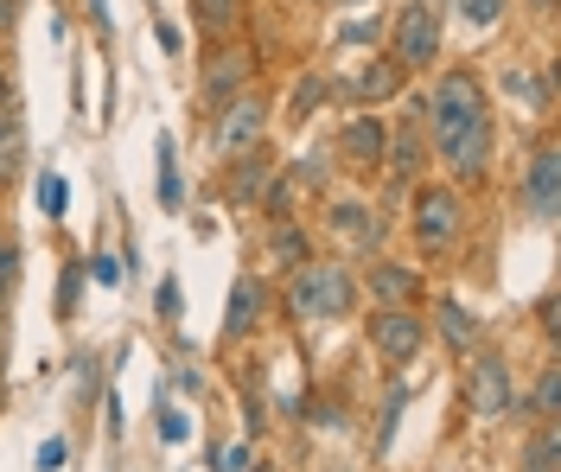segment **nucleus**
<instances>
[{
	"instance_id": "423d86ee",
	"label": "nucleus",
	"mask_w": 561,
	"mask_h": 472,
	"mask_svg": "<svg viewBox=\"0 0 561 472\" xmlns=\"http://www.w3.org/2000/svg\"><path fill=\"white\" fill-rule=\"evenodd\" d=\"M325 237L345 255H383L389 211L377 198H357V192H325Z\"/></svg>"
},
{
	"instance_id": "a19ab883",
	"label": "nucleus",
	"mask_w": 561,
	"mask_h": 472,
	"mask_svg": "<svg viewBox=\"0 0 561 472\" xmlns=\"http://www.w3.org/2000/svg\"><path fill=\"white\" fill-rule=\"evenodd\" d=\"M83 13H90V26H103L108 33V0H83Z\"/></svg>"
},
{
	"instance_id": "49530a36",
	"label": "nucleus",
	"mask_w": 561,
	"mask_h": 472,
	"mask_svg": "<svg viewBox=\"0 0 561 472\" xmlns=\"http://www.w3.org/2000/svg\"><path fill=\"white\" fill-rule=\"evenodd\" d=\"M249 472H275V467H268V460H255V467H249Z\"/></svg>"
},
{
	"instance_id": "dca6fc26",
	"label": "nucleus",
	"mask_w": 561,
	"mask_h": 472,
	"mask_svg": "<svg viewBox=\"0 0 561 472\" xmlns=\"http://www.w3.org/2000/svg\"><path fill=\"white\" fill-rule=\"evenodd\" d=\"M427 307H434V326H440V338H447V352H459V358H466V352H479V313H472V307H466V300H447V293H440V300H427Z\"/></svg>"
},
{
	"instance_id": "72a5a7b5",
	"label": "nucleus",
	"mask_w": 561,
	"mask_h": 472,
	"mask_svg": "<svg viewBox=\"0 0 561 472\" xmlns=\"http://www.w3.org/2000/svg\"><path fill=\"white\" fill-rule=\"evenodd\" d=\"M370 38H383V20H351L339 33V45H370Z\"/></svg>"
},
{
	"instance_id": "1a4fd4ad",
	"label": "nucleus",
	"mask_w": 561,
	"mask_h": 472,
	"mask_svg": "<svg viewBox=\"0 0 561 472\" xmlns=\"http://www.w3.org/2000/svg\"><path fill=\"white\" fill-rule=\"evenodd\" d=\"M383 141H389V122L377 110H351L332 135V166L345 173H377L383 166Z\"/></svg>"
},
{
	"instance_id": "f257e3e1",
	"label": "nucleus",
	"mask_w": 561,
	"mask_h": 472,
	"mask_svg": "<svg viewBox=\"0 0 561 472\" xmlns=\"http://www.w3.org/2000/svg\"><path fill=\"white\" fill-rule=\"evenodd\" d=\"M421 128H427V153L447 166V185H459V192L485 185L491 147H497V128H491V96H485V83L466 71V65L440 71V83L421 96Z\"/></svg>"
},
{
	"instance_id": "c03bdc74",
	"label": "nucleus",
	"mask_w": 561,
	"mask_h": 472,
	"mask_svg": "<svg viewBox=\"0 0 561 472\" xmlns=\"http://www.w3.org/2000/svg\"><path fill=\"white\" fill-rule=\"evenodd\" d=\"M0 103H13V83H7V71H0Z\"/></svg>"
},
{
	"instance_id": "0eeeda50",
	"label": "nucleus",
	"mask_w": 561,
	"mask_h": 472,
	"mask_svg": "<svg viewBox=\"0 0 561 472\" xmlns=\"http://www.w3.org/2000/svg\"><path fill=\"white\" fill-rule=\"evenodd\" d=\"M364 338L389 370H415V358L427 352V320H421V307H370Z\"/></svg>"
},
{
	"instance_id": "37998d69",
	"label": "nucleus",
	"mask_w": 561,
	"mask_h": 472,
	"mask_svg": "<svg viewBox=\"0 0 561 472\" xmlns=\"http://www.w3.org/2000/svg\"><path fill=\"white\" fill-rule=\"evenodd\" d=\"M529 13H556V0H524Z\"/></svg>"
},
{
	"instance_id": "9d476101",
	"label": "nucleus",
	"mask_w": 561,
	"mask_h": 472,
	"mask_svg": "<svg viewBox=\"0 0 561 472\" xmlns=\"http://www.w3.org/2000/svg\"><path fill=\"white\" fill-rule=\"evenodd\" d=\"M357 293H370V307H427V275L421 262H396V255H370Z\"/></svg>"
},
{
	"instance_id": "f3484780",
	"label": "nucleus",
	"mask_w": 561,
	"mask_h": 472,
	"mask_svg": "<svg viewBox=\"0 0 561 472\" xmlns=\"http://www.w3.org/2000/svg\"><path fill=\"white\" fill-rule=\"evenodd\" d=\"M517 415H529V422H556L561 415V364H556V352L542 358L536 383H529V396H517Z\"/></svg>"
},
{
	"instance_id": "f03ea898",
	"label": "nucleus",
	"mask_w": 561,
	"mask_h": 472,
	"mask_svg": "<svg viewBox=\"0 0 561 472\" xmlns=\"http://www.w3.org/2000/svg\"><path fill=\"white\" fill-rule=\"evenodd\" d=\"M351 307H357V275L339 255H307L280 281V313L294 326H332V320H351Z\"/></svg>"
},
{
	"instance_id": "b1692460",
	"label": "nucleus",
	"mask_w": 561,
	"mask_h": 472,
	"mask_svg": "<svg viewBox=\"0 0 561 472\" xmlns=\"http://www.w3.org/2000/svg\"><path fill=\"white\" fill-rule=\"evenodd\" d=\"M20 153H26V128H20V115H13V103H0V180H13Z\"/></svg>"
},
{
	"instance_id": "f8f14e48",
	"label": "nucleus",
	"mask_w": 561,
	"mask_h": 472,
	"mask_svg": "<svg viewBox=\"0 0 561 472\" xmlns=\"http://www.w3.org/2000/svg\"><path fill=\"white\" fill-rule=\"evenodd\" d=\"M275 166H280V153L268 141L262 147H249V153H237V160H224V205H237V211H255L262 205V192H268V180H275Z\"/></svg>"
},
{
	"instance_id": "4c0bfd02",
	"label": "nucleus",
	"mask_w": 561,
	"mask_h": 472,
	"mask_svg": "<svg viewBox=\"0 0 561 472\" xmlns=\"http://www.w3.org/2000/svg\"><path fill=\"white\" fill-rule=\"evenodd\" d=\"M160 320H179V275L160 281Z\"/></svg>"
},
{
	"instance_id": "a18cd8bd",
	"label": "nucleus",
	"mask_w": 561,
	"mask_h": 472,
	"mask_svg": "<svg viewBox=\"0 0 561 472\" xmlns=\"http://www.w3.org/2000/svg\"><path fill=\"white\" fill-rule=\"evenodd\" d=\"M339 7H351V13H357V7H370V0H339Z\"/></svg>"
},
{
	"instance_id": "f704fd0d",
	"label": "nucleus",
	"mask_w": 561,
	"mask_h": 472,
	"mask_svg": "<svg viewBox=\"0 0 561 472\" xmlns=\"http://www.w3.org/2000/svg\"><path fill=\"white\" fill-rule=\"evenodd\" d=\"M249 467H255L249 440H237V447H224V453H217V472H249Z\"/></svg>"
},
{
	"instance_id": "e433bc0d",
	"label": "nucleus",
	"mask_w": 561,
	"mask_h": 472,
	"mask_svg": "<svg viewBox=\"0 0 561 472\" xmlns=\"http://www.w3.org/2000/svg\"><path fill=\"white\" fill-rule=\"evenodd\" d=\"M243 422H249V435H262V428H268V408H262V396H255V390L243 396Z\"/></svg>"
},
{
	"instance_id": "473e14b6",
	"label": "nucleus",
	"mask_w": 561,
	"mask_h": 472,
	"mask_svg": "<svg viewBox=\"0 0 561 472\" xmlns=\"http://www.w3.org/2000/svg\"><path fill=\"white\" fill-rule=\"evenodd\" d=\"M13 275H20V243L13 230H0V288H13Z\"/></svg>"
},
{
	"instance_id": "4be33fe9",
	"label": "nucleus",
	"mask_w": 561,
	"mask_h": 472,
	"mask_svg": "<svg viewBox=\"0 0 561 472\" xmlns=\"http://www.w3.org/2000/svg\"><path fill=\"white\" fill-rule=\"evenodd\" d=\"M300 198H307V185L294 180L287 166H275V180H268V192H262V218H294Z\"/></svg>"
},
{
	"instance_id": "7c9ffc66",
	"label": "nucleus",
	"mask_w": 561,
	"mask_h": 472,
	"mask_svg": "<svg viewBox=\"0 0 561 472\" xmlns=\"http://www.w3.org/2000/svg\"><path fill=\"white\" fill-rule=\"evenodd\" d=\"M90 275H96L103 288H122V255H115V250H96V255H90Z\"/></svg>"
},
{
	"instance_id": "bb28decb",
	"label": "nucleus",
	"mask_w": 561,
	"mask_h": 472,
	"mask_svg": "<svg viewBox=\"0 0 561 472\" xmlns=\"http://www.w3.org/2000/svg\"><path fill=\"white\" fill-rule=\"evenodd\" d=\"M454 7H459V20H466V26H479V33H491V26L511 13V0H454Z\"/></svg>"
},
{
	"instance_id": "ea45409f",
	"label": "nucleus",
	"mask_w": 561,
	"mask_h": 472,
	"mask_svg": "<svg viewBox=\"0 0 561 472\" xmlns=\"http://www.w3.org/2000/svg\"><path fill=\"white\" fill-rule=\"evenodd\" d=\"M103 415H108V435H122V402H115V390L103 396Z\"/></svg>"
},
{
	"instance_id": "c756f323",
	"label": "nucleus",
	"mask_w": 561,
	"mask_h": 472,
	"mask_svg": "<svg viewBox=\"0 0 561 472\" xmlns=\"http://www.w3.org/2000/svg\"><path fill=\"white\" fill-rule=\"evenodd\" d=\"M33 467H38V472H65V467H70V440H65V435H51L45 447H38Z\"/></svg>"
},
{
	"instance_id": "09e8293b",
	"label": "nucleus",
	"mask_w": 561,
	"mask_h": 472,
	"mask_svg": "<svg viewBox=\"0 0 561 472\" xmlns=\"http://www.w3.org/2000/svg\"><path fill=\"white\" fill-rule=\"evenodd\" d=\"M0 293H7V288H0Z\"/></svg>"
},
{
	"instance_id": "6ab92c4d",
	"label": "nucleus",
	"mask_w": 561,
	"mask_h": 472,
	"mask_svg": "<svg viewBox=\"0 0 561 472\" xmlns=\"http://www.w3.org/2000/svg\"><path fill=\"white\" fill-rule=\"evenodd\" d=\"M325 96H332V83H325L319 71H300V77H294V90H287V122H294V128H307V122L325 110Z\"/></svg>"
},
{
	"instance_id": "aec40b11",
	"label": "nucleus",
	"mask_w": 561,
	"mask_h": 472,
	"mask_svg": "<svg viewBox=\"0 0 561 472\" xmlns=\"http://www.w3.org/2000/svg\"><path fill=\"white\" fill-rule=\"evenodd\" d=\"M192 26L205 38H230L243 26V0H192Z\"/></svg>"
},
{
	"instance_id": "412c9836",
	"label": "nucleus",
	"mask_w": 561,
	"mask_h": 472,
	"mask_svg": "<svg viewBox=\"0 0 561 472\" xmlns=\"http://www.w3.org/2000/svg\"><path fill=\"white\" fill-rule=\"evenodd\" d=\"M287 173L307 185V192H332V173H339V166H332V147H307V153H294Z\"/></svg>"
},
{
	"instance_id": "6e6552de",
	"label": "nucleus",
	"mask_w": 561,
	"mask_h": 472,
	"mask_svg": "<svg viewBox=\"0 0 561 472\" xmlns=\"http://www.w3.org/2000/svg\"><path fill=\"white\" fill-rule=\"evenodd\" d=\"M466 408L479 415V422H504L511 408H517V370H511V358L504 352H466Z\"/></svg>"
},
{
	"instance_id": "a211bd4d",
	"label": "nucleus",
	"mask_w": 561,
	"mask_h": 472,
	"mask_svg": "<svg viewBox=\"0 0 561 472\" xmlns=\"http://www.w3.org/2000/svg\"><path fill=\"white\" fill-rule=\"evenodd\" d=\"M262 243H268V255H275L280 268H300V262L313 255V237H307V223L300 218H268Z\"/></svg>"
},
{
	"instance_id": "5701e85b",
	"label": "nucleus",
	"mask_w": 561,
	"mask_h": 472,
	"mask_svg": "<svg viewBox=\"0 0 561 472\" xmlns=\"http://www.w3.org/2000/svg\"><path fill=\"white\" fill-rule=\"evenodd\" d=\"M160 160H153V185H160V211H179V198H185V185H179V160H173V141L160 135V147H153Z\"/></svg>"
},
{
	"instance_id": "20e7f679",
	"label": "nucleus",
	"mask_w": 561,
	"mask_h": 472,
	"mask_svg": "<svg viewBox=\"0 0 561 472\" xmlns=\"http://www.w3.org/2000/svg\"><path fill=\"white\" fill-rule=\"evenodd\" d=\"M440 26H447V0H402V7L383 20V38H389L383 58L402 77L440 65Z\"/></svg>"
},
{
	"instance_id": "7ed1b4c3",
	"label": "nucleus",
	"mask_w": 561,
	"mask_h": 472,
	"mask_svg": "<svg viewBox=\"0 0 561 472\" xmlns=\"http://www.w3.org/2000/svg\"><path fill=\"white\" fill-rule=\"evenodd\" d=\"M409 237H415L421 262H454L459 237H466V192L459 185H415L409 192Z\"/></svg>"
},
{
	"instance_id": "2f4dec72",
	"label": "nucleus",
	"mask_w": 561,
	"mask_h": 472,
	"mask_svg": "<svg viewBox=\"0 0 561 472\" xmlns=\"http://www.w3.org/2000/svg\"><path fill=\"white\" fill-rule=\"evenodd\" d=\"M153 428H160V440H185V435H192V422H185L179 408H167V402L153 408Z\"/></svg>"
},
{
	"instance_id": "ddd939ff",
	"label": "nucleus",
	"mask_w": 561,
	"mask_h": 472,
	"mask_svg": "<svg viewBox=\"0 0 561 472\" xmlns=\"http://www.w3.org/2000/svg\"><path fill=\"white\" fill-rule=\"evenodd\" d=\"M268 307H275V288L262 281V275H237L230 281V313H224V345H249L255 332H262V320H268Z\"/></svg>"
},
{
	"instance_id": "9b49d317",
	"label": "nucleus",
	"mask_w": 561,
	"mask_h": 472,
	"mask_svg": "<svg viewBox=\"0 0 561 472\" xmlns=\"http://www.w3.org/2000/svg\"><path fill=\"white\" fill-rule=\"evenodd\" d=\"M556 173H561V147H556V135H542L524 160V180H517V205L529 211V223H556V211H561Z\"/></svg>"
},
{
	"instance_id": "39448f33",
	"label": "nucleus",
	"mask_w": 561,
	"mask_h": 472,
	"mask_svg": "<svg viewBox=\"0 0 561 472\" xmlns=\"http://www.w3.org/2000/svg\"><path fill=\"white\" fill-rule=\"evenodd\" d=\"M210 160L224 166V160H237V153H249V147L268 141V122H275V110H268V96L262 90H237L224 110H210Z\"/></svg>"
},
{
	"instance_id": "58836bf2",
	"label": "nucleus",
	"mask_w": 561,
	"mask_h": 472,
	"mask_svg": "<svg viewBox=\"0 0 561 472\" xmlns=\"http://www.w3.org/2000/svg\"><path fill=\"white\" fill-rule=\"evenodd\" d=\"M153 38H160V51H179V45H185L179 26H173V20H160V13H153Z\"/></svg>"
},
{
	"instance_id": "c85d7f7f",
	"label": "nucleus",
	"mask_w": 561,
	"mask_h": 472,
	"mask_svg": "<svg viewBox=\"0 0 561 472\" xmlns=\"http://www.w3.org/2000/svg\"><path fill=\"white\" fill-rule=\"evenodd\" d=\"M77 300H83V262H65V281H58V320L77 313Z\"/></svg>"
},
{
	"instance_id": "de8ad7c7",
	"label": "nucleus",
	"mask_w": 561,
	"mask_h": 472,
	"mask_svg": "<svg viewBox=\"0 0 561 472\" xmlns=\"http://www.w3.org/2000/svg\"><path fill=\"white\" fill-rule=\"evenodd\" d=\"M332 472H351V467H332Z\"/></svg>"
},
{
	"instance_id": "c9c22d12",
	"label": "nucleus",
	"mask_w": 561,
	"mask_h": 472,
	"mask_svg": "<svg viewBox=\"0 0 561 472\" xmlns=\"http://www.w3.org/2000/svg\"><path fill=\"white\" fill-rule=\"evenodd\" d=\"M536 326L549 332V345H556V326H561V307H556V293H542V300H536Z\"/></svg>"
},
{
	"instance_id": "cd10ccee",
	"label": "nucleus",
	"mask_w": 561,
	"mask_h": 472,
	"mask_svg": "<svg viewBox=\"0 0 561 472\" xmlns=\"http://www.w3.org/2000/svg\"><path fill=\"white\" fill-rule=\"evenodd\" d=\"M38 211H45V218H65V211H70V185L58 180L51 166L38 173Z\"/></svg>"
},
{
	"instance_id": "79ce46f5",
	"label": "nucleus",
	"mask_w": 561,
	"mask_h": 472,
	"mask_svg": "<svg viewBox=\"0 0 561 472\" xmlns=\"http://www.w3.org/2000/svg\"><path fill=\"white\" fill-rule=\"evenodd\" d=\"M13 20H20V7H13V0H0V33H13Z\"/></svg>"
},
{
	"instance_id": "4468645a",
	"label": "nucleus",
	"mask_w": 561,
	"mask_h": 472,
	"mask_svg": "<svg viewBox=\"0 0 561 472\" xmlns=\"http://www.w3.org/2000/svg\"><path fill=\"white\" fill-rule=\"evenodd\" d=\"M249 71H255L249 45H224V51H217V58L205 65V77H198V96H205L198 110H205V115H210V110H224L237 90H249Z\"/></svg>"
},
{
	"instance_id": "393cba45",
	"label": "nucleus",
	"mask_w": 561,
	"mask_h": 472,
	"mask_svg": "<svg viewBox=\"0 0 561 472\" xmlns=\"http://www.w3.org/2000/svg\"><path fill=\"white\" fill-rule=\"evenodd\" d=\"M561 460V440H556V422H536V435L524 447V472H556Z\"/></svg>"
},
{
	"instance_id": "a878e982",
	"label": "nucleus",
	"mask_w": 561,
	"mask_h": 472,
	"mask_svg": "<svg viewBox=\"0 0 561 472\" xmlns=\"http://www.w3.org/2000/svg\"><path fill=\"white\" fill-rule=\"evenodd\" d=\"M402 408H409V377L396 370V383H389V402H383V422H377V453L389 447V435H396V422H402Z\"/></svg>"
},
{
	"instance_id": "2eb2a0df",
	"label": "nucleus",
	"mask_w": 561,
	"mask_h": 472,
	"mask_svg": "<svg viewBox=\"0 0 561 472\" xmlns=\"http://www.w3.org/2000/svg\"><path fill=\"white\" fill-rule=\"evenodd\" d=\"M351 110H377V103H402V71L389 65V58H364L357 71H351V83L339 90Z\"/></svg>"
}]
</instances>
